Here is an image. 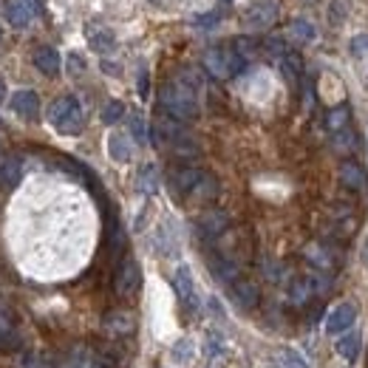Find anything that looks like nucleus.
Segmentation results:
<instances>
[{
    "label": "nucleus",
    "instance_id": "1",
    "mask_svg": "<svg viewBox=\"0 0 368 368\" xmlns=\"http://www.w3.org/2000/svg\"><path fill=\"white\" fill-rule=\"evenodd\" d=\"M159 108H162V114H168V117H173L179 122H193L201 114L198 91H193L190 85H184L179 77H173L171 82H165L159 88Z\"/></svg>",
    "mask_w": 368,
    "mask_h": 368
},
{
    "label": "nucleus",
    "instance_id": "2",
    "mask_svg": "<svg viewBox=\"0 0 368 368\" xmlns=\"http://www.w3.org/2000/svg\"><path fill=\"white\" fill-rule=\"evenodd\" d=\"M204 68L212 74V77H218V80H229V77H238L244 68H247V60L229 45V48H210L207 54H204Z\"/></svg>",
    "mask_w": 368,
    "mask_h": 368
},
{
    "label": "nucleus",
    "instance_id": "3",
    "mask_svg": "<svg viewBox=\"0 0 368 368\" xmlns=\"http://www.w3.org/2000/svg\"><path fill=\"white\" fill-rule=\"evenodd\" d=\"M326 292V281L320 275H301L289 283V303L292 306H306L315 295Z\"/></svg>",
    "mask_w": 368,
    "mask_h": 368
},
{
    "label": "nucleus",
    "instance_id": "4",
    "mask_svg": "<svg viewBox=\"0 0 368 368\" xmlns=\"http://www.w3.org/2000/svg\"><path fill=\"white\" fill-rule=\"evenodd\" d=\"M139 286H142V269H139V264H136L134 258H125V261L119 264V269H117L114 289H117V295L131 298V295L139 292Z\"/></svg>",
    "mask_w": 368,
    "mask_h": 368
},
{
    "label": "nucleus",
    "instance_id": "5",
    "mask_svg": "<svg viewBox=\"0 0 368 368\" xmlns=\"http://www.w3.org/2000/svg\"><path fill=\"white\" fill-rule=\"evenodd\" d=\"M275 17H278V3L275 0H258V3H252L247 9L244 26L252 28V31H264V28H269L275 23Z\"/></svg>",
    "mask_w": 368,
    "mask_h": 368
},
{
    "label": "nucleus",
    "instance_id": "6",
    "mask_svg": "<svg viewBox=\"0 0 368 368\" xmlns=\"http://www.w3.org/2000/svg\"><path fill=\"white\" fill-rule=\"evenodd\" d=\"M355 320H357V306L355 303H337L329 315H326V323H323V329H326V335H343V332H349L352 326H355Z\"/></svg>",
    "mask_w": 368,
    "mask_h": 368
},
{
    "label": "nucleus",
    "instance_id": "7",
    "mask_svg": "<svg viewBox=\"0 0 368 368\" xmlns=\"http://www.w3.org/2000/svg\"><path fill=\"white\" fill-rule=\"evenodd\" d=\"M204 171L201 168H193V165H184V168H176L171 176H168V184H171V193L179 195V198H190V193L195 190V184L201 182Z\"/></svg>",
    "mask_w": 368,
    "mask_h": 368
},
{
    "label": "nucleus",
    "instance_id": "8",
    "mask_svg": "<svg viewBox=\"0 0 368 368\" xmlns=\"http://www.w3.org/2000/svg\"><path fill=\"white\" fill-rule=\"evenodd\" d=\"M9 108H11L17 117L34 122V119L40 117V97H37V91L20 88V91H14V94L9 97Z\"/></svg>",
    "mask_w": 368,
    "mask_h": 368
},
{
    "label": "nucleus",
    "instance_id": "9",
    "mask_svg": "<svg viewBox=\"0 0 368 368\" xmlns=\"http://www.w3.org/2000/svg\"><path fill=\"white\" fill-rule=\"evenodd\" d=\"M229 298H232V303L238 306V309H244V312H252L255 306H258V301H261V292H258V286L252 283V281H232L229 283Z\"/></svg>",
    "mask_w": 368,
    "mask_h": 368
},
{
    "label": "nucleus",
    "instance_id": "10",
    "mask_svg": "<svg viewBox=\"0 0 368 368\" xmlns=\"http://www.w3.org/2000/svg\"><path fill=\"white\" fill-rule=\"evenodd\" d=\"M173 289H176L179 301H182L190 312H195V309H198V298H195V283H193V272H190V266H184L182 264V266L176 269V275H173Z\"/></svg>",
    "mask_w": 368,
    "mask_h": 368
},
{
    "label": "nucleus",
    "instance_id": "11",
    "mask_svg": "<svg viewBox=\"0 0 368 368\" xmlns=\"http://www.w3.org/2000/svg\"><path fill=\"white\" fill-rule=\"evenodd\" d=\"M229 229V215L224 210H207L201 218H198V232L204 238H218Z\"/></svg>",
    "mask_w": 368,
    "mask_h": 368
},
{
    "label": "nucleus",
    "instance_id": "12",
    "mask_svg": "<svg viewBox=\"0 0 368 368\" xmlns=\"http://www.w3.org/2000/svg\"><path fill=\"white\" fill-rule=\"evenodd\" d=\"M340 182L346 184L349 190H355V193H366L368 190V173L366 168L360 165V162H343L340 165Z\"/></svg>",
    "mask_w": 368,
    "mask_h": 368
},
{
    "label": "nucleus",
    "instance_id": "13",
    "mask_svg": "<svg viewBox=\"0 0 368 368\" xmlns=\"http://www.w3.org/2000/svg\"><path fill=\"white\" fill-rule=\"evenodd\" d=\"M34 65H37V71H43L45 77H57V74L63 71V57H60L57 48L40 45V48L34 51Z\"/></svg>",
    "mask_w": 368,
    "mask_h": 368
},
{
    "label": "nucleus",
    "instance_id": "14",
    "mask_svg": "<svg viewBox=\"0 0 368 368\" xmlns=\"http://www.w3.org/2000/svg\"><path fill=\"white\" fill-rule=\"evenodd\" d=\"M85 37H88V45L94 48V51H99V54H108V51H114L117 48V37H114V31L111 28H105V26H85Z\"/></svg>",
    "mask_w": 368,
    "mask_h": 368
},
{
    "label": "nucleus",
    "instance_id": "15",
    "mask_svg": "<svg viewBox=\"0 0 368 368\" xmlns=\"http://www.w3.org/2000/svg\"><path fill=\"white\" fill-rule=\"evenodd\" d=\"M335 349H337V355H340L346 363H355V360L360 357V352H363V335L355 332V329H349V332H343V335L337 337Z\"/></svg>",
    "mask_w": 368,
    "mask_h": 368
},
{
    "label": "nucleus",
    "instance_id": "16",
    "mask_svg": "<svg viewBox=\"0 0 368 368\" xmlns=\"http://www.w3.org/2000/svg\"><path fill=\"white\" fill-rule=\"evenodd\" d=\"M108 153H111V159H114V162H119V165L131 162V156H134L131 136H128V134H122V131H114V134L108 136Z\"/></svg>",
    "mask_w": 368,
    "mask_h": 368
},
{
    "label": "nucleus",
    "instance_id": "17",
    "mask_svg": "<svg viewBox=\"0 0 368 368\" xmlns=\"http://www.w3.org/2000/svg\"><path fill=\"white\" fill-rule=\"evenodd\" d=\"M207 264H210V272H212L215 281H221V283L238 281V264H235V261H229V258H224V255H212Z\"/></svg>",
    "mask_w": 368,
    "mask_h": 368
},
{
    "label": "nucleus",
    "instance_id": "18",
    "mask_svg": "<svg viewBox=\"0 0 368 368\" xmlns=\"http://www.w3.org/2000/svg\"><path fill=\"white\" fill-rule=\"evenodd\" d=\"M80 102H77V97H71V94H65V97H60V99H54L51 105H48V111H45V119H48V125L51 128H57L74 108H77Z\"/></svg>",
    "mask_w": 368,
    "mask_h": 368
},
{
    "label": "nucleus",
    "instance_id": "19",
    "mask_svg": "<svg viewBox=\"0 0 368 368\" xmlns=\"http://www.w3.org/2000/svg\"><path fill=\"white\" fill-rule=\"evenodd\" d=\"M3 14H6L9 26H14V28H26L28 17H31L23 0H3Z\"/></svg>",
    "mask_w": 368,
    "mask_h": 368
},
{
    "label": "nucleus",
    "instance_id": "20",
    "mask_svg": "<svg viewBox=\"0 0 368 368\" xmlns=\"http://www.w3.org/2000/svg\"><path fill=\"white\" fill-rule=\"evenodd\" d=\"M286 31H289V40H295V43H312L318 37V28L309 20H303V17L289 20V28Z\"/></svg>",
    "mask_w": 368,
    "mask_h": 368
},
{
    "label": "nucleus",
    "instance_id": "21",
    "mask_svg": "<svg viewBox=\"0 0 368 368\" xmlns=\"http://www.w3.org/2000/svg\"><path fill=\"white\" fill-rule=\"evenodd\" d=\"M82 128H85V114H82V105H77L54 131L63 136H77V134H82Z\"/></svg>",
    "mask_w": 368,
    "mask_h": 368
},
{
    "label": "nucleus",
    "instance_id": "22",
    "mask_svg": "<svg viewBox=\"0 0 368 368\" xmlns=\"http://www.w3.org/2000/svg\"><path fill=\"white\" fill-rule=\"evenodd\" d=\"M349 122H352V111H349V105H337V108H332V111L326 114V128H329L332 134L346 131V128H349Z\"/></svg>",
    "mask_w": 368,
    "mask_h": 368
},
{
    "label": "nucleus",
    "instance_id": "23",
    "mask_svg": "<svg viewBox=\"0 0 368 368\" xmlns=\"http://www.w3.org/2000/svg\"><path fill=\"white\" fill-rule=\"evenodd\" d=\"M281 71H283L286 80L298 82L301 74H303V60H301V54H298V51H286V54L281 57Z\"/></svg>",
    "mask_w": 368,
    "mask_h": 368
},
{
    "label": "nucleus",
    "instance_id": "24",
    "mask_svg": "<svg viewBox=\"0 0 368 368\" xmlns=\"http://www.w3.org/2000/svg\"><path fill=\"white\" fill-rule=\"evenodd\" d=\"M136 187H139V193H145V195H153V193L159 190V168H156V165H145V168L139 171Z\"/></svg>",
    "mask_w": 368,
    "mask_h": 368
},
{
    "label": "nucleus",
    "instance_id": "25",
    "mask_svg": "<svg viewBox=\"0 0 368 368\" xmlns=\"http://www.w3.org/2000/svg\"><path fill=\"white\" fill-rule=\"evenodd\" d=\"M105 329H108L111 335H128V332L134 329V318H131L128 312H111V315L105 318Z\"/></svg>",
    "mask_w": 368,
    "mask_h": 368
},
{
    "label": "nucleus",
    "instance_id": "26",
    "mask_svg": "<svg viewBox=\"0 0 368 368\" xmlns=\"http://www.w3.org/2000/svg\"><path fill=\"white\" fill-rule=\"evenodd\" d=\"M215 195H218V182L210 173H204L201 182L195 184V190L190 193V198H195V201H212Z\"/></svg>",
    "mask_w": 368,
    "mask_h": 368
},
{
    "label": "nucleus",
    "instance_id": "27",
    "mask_svg": "<svg viewBox=\"0 0 368 368\" xmlns=\"http://www.w3.org/2000/svg\"><path fill=\"white\" fill-rule=\"evenodd\" d=\"M306 258H309L318 269H326V272L335 269V258H332L329 249H323L320 244H309V247H306Z\"/></svg>",
    "mask_w": 368,
    "mask_h": 368
},
{
    "label": "nucleus",
    "instance_id": "28",
    "mask_svg": "<svg viewBox=\"0 0 368 368\" xmlns=\"http://www.w3.org/2000/svg\"><path fill=\"white\" fill-rule=\"evenodd\" d=\"M232 48H235V51L249 63V60L258 54V48H264V45H261L255 37H235V40H232Z\"/></svg>",
    "mask_w": 368,
    "mask_h": 368
},
{
    "label": "nucleus",
    "instance_id": "29",
    "mask_svg": "<svg viewBox=\"0 0 368 368\" xmlns=\"http://www.w3.org/2000/svg\"><path fill=\"white\" fill-rule=\"evenodd\" d=\"M122 117H125V105H122L119 99L105 102V108H102V122H105V125H117Z\"/></svg>",
    "mask_w": 368,
    "mask_h": 368
},
{
    "label": "nucleus",
    "instance_id": "30",
    "mask_svg": "<svg viewBox=\"0 0 368 368\" xmlns=\"http://www.w3.org/2000/svg\"><path fill=\"white\" fill-rule=\"evenodd\" d=\"M131 134H134V139H136L139 145H148V142H151V128H148V122H145L139 114L131 117Z\"/></svg>",
    "mask_w": 368,
    "mask_h": 368
},
{
    "label": "nucleus",
    "instance_id": "31",
    "mask_svg": "<svg viewBox=\"0 0 368 368\" xmlns=\"http://www.w3.org/2000/svg\"><path fill=\"white\" fill-rule=\"evenodd\" d=\"M20 179V162L17 159H9L3 168H0V184L3 187H14Z\"/></svg>",
    "mask_w": 368,
    "mask_h": 368
},
{
    "label": "nucleus",
    "instance_id": "32",
    "mask_svg": "<svg viewBox=\"0 0 368 368\" xmlns=\"http://www.w3.org/2000/svg\"><path fill=\"white\" fill-rule=\"evenodd\" d=\"M193 352H195V346H193V340H190V337L176 340V343H173V349H171V355H173V360H176V363H187V360L193 357Z\"/></svg>",
    "mask_w": 368,
    "mask_h": 368
},
{
    "label": "nucleus",
    "instance_id": "33",
    "mask_svg": "<svg viewBox=\"0 0 368 368\" xmlns=\"http://www.w3.org/2000/svg\"><path fill=\"white\" fill-rule=\"evenodd\" d=\"M335 148H337L340 153H352V151H355V134H352V128L335 134Z\"/></svg>",
    "mask_w": 368,
    "mask_h": 368
},
{
    "label": "nucleus",
    "instance_id": "34",
    "mask_svg": "<svg viewBox=\"0 0 368 368\" xmlns=\"http://www.w3.org/2000/svg\"><path fill=\"white\" fill-rule=\"evenodd\" d=\"M264 51L281 60V57H283V54L289 51V45H286V43H283L281 37H266V40H264Z\"/></svg>",
    "mask_w": 368,
    "mask_h": 368
},
{
    "label": "nucleus",
    "instance_id": "35",
    "mask_svg": "<svg viewBox=\"0 0 368 368\" xmlns=\"http://www.w3.org/2000/svg\"><path fill=\"white\" fill-rule=\"evenodd\" d=\"M278 357H281V366L283 368H309L306 366V360H303L298 352H292V349H283Z\"/></svg>",
    "mask_w": 368,
    "mask_h": 368
},
{
    "label": "nucleus",
    "instance_id": "36",
    "mask_svg": "<svg viewBox=\"0 0 368 368\" xmlns=\"http://www.w3.org/2000/svg\"><path fill=\"white\" fill-rule=\"evenodd\" d=\"M221 352H224V337L218 335V332H210L207 335V357L212 360V357H221Z\"/></svg>",
    "mask_w": 368,
    "mask_h": 368
},
{
    "label": "nucleus",
    "instance_id": "37",
    "mask_svg": "<svg viewBox=\"0 0 368 368\" xmlns=\"http://www.w3.org/2000/svg\"><path fill=\"white\" fill-rule=\"evenodd\" d=\"M68 68H71L74 74H77V71H85V60H82V57H80V54L74 51V54L68 57Z\"/></svg>",
    "mask_w": 368,
    "mask_h": 368
},
{
    "label": "nucleus",
    "instance_id": "38",
    "mask_svg": "<svg viewBox=\"0 0 368 368\" xmlns=\"http://www.w3.org/2000/svg\"><path fill=\"white\" fill-rule=\"evenodd\" d=\"M195 23H198V26H212V23H218V14H204V17H195Z\"/></svg>",
    "mask_w": 368,
    "mask_h": 368
},
{
    "label": "nucleus",
    "instance_id": "39",
    "mask_svg": "<svg viewBox=\"0 0 368 368\" xmlns=\"http://www.w3.org/2000/svg\"><path fill=\"white\" fill-rule=\"evenodd\" d=\"M148 91H151V88H148V71H142V77H139V94L148 97Z\"/></svg>",
    "mask_w": 368,
    "mask_h": 368
},
{
    "label": "nucleus",
    "instance_id": "40",
    "mask_svg": "<svg viewBox=\"0 0 368 368\" xmlns=\"http://www.w3.org/2000/svg\"><path fill=\"white\" fill-rule=\"evenodd\" d=\"M102 71H105V74H122V68H119V65H114V63H108V60L102 63Z\"/></svg>",
    "mask_w": 368,
    "mask_h": 368
},
{
    "label": "nucleus",
    "instance_id": "41",
    "mask_svg": "<svg viewBox=\"0 0 368 368\" xmlns=\"http://www.w3.org/2000/svg\"><path fill=\"white\" fill-rule=\"evenodd\" d=\"M352 48H355V54H357V51H363V48H368V37H360V40H355V43H352Z\"/></svg>",
    "mask_w": 368,
    "mask_h": 368
},
{
    "label": "nucleus",
    "instance_id": "42",
    "mask_svg": "<svg viewBox=\"0 0 368 368\" xmlns=\"http://www.w3.org/2000/svg\"><path fill=\"white\" fill-rule=\"evenodd\" d=\"M210 309H212V315H218V318L224 315V309L218 306V301H215V298H210Z\"/></svg>",
    "mask_w": 368,
    "mask_h": 368
},
{
    "label": "nucleus",
    "instance_id": "43",
    "mask_svg": "<svg viewBox=\"0 0 368 368\" xmlns=\"http://www.w3.org/2000/svg\"><path fill=\"white\" fill-rule=\"evenodd\" d=\"M6 99V88H3V82H0V102Z\"/></svg>",
    "mask_w": 368,
    "mask_h": 368
},
{
    "label": "nucleus",
    "instance_id": "44",
    "mask_svg": "<svg viewBox=\"0 0 368 368\" xmlns=\"http://www.w3.org/2000/svg\"><path fill=\"white\" fill-rule=\"evenodd\" d=\"M363 255H366V266H368V244H366V252H363Z\"/></svg>",
    "mask_w": 368,
    "mask_h": 368
},
{
    "label": "nucleus",
    "instance_id": "45",
    "mask_svg": "<svg viewBox=\"0 0 368 368\" xmlns=\"http://www.w3.org/2000/svg\"><path fill=\"white\" fill-rule=\"evenodd\" d=\"M0 40H3V26H0Z\"/></svg>",
    "mask_w": 368,
    "mask_h": 368
}]
</instances>
